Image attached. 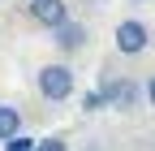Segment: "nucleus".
<instances>
[{
	"label": "nucleus",
	"instance_id": "obj_1",
	"mask_svg": "<svg viewBox=\"0 0 155 151\" xmlns=\"http://www.w3.org/2000/svg\"><path fill=\"white\" fill-rule=\"evenodd\" d=\"M35 86H39V95H43L48 104H65L73 91H78V73H73L65 61H52V65H39Z\"/></svg>",
	"mask_w": 155,
	"mask_h": 151
},
{
	"label": "nucleus",
	"instance_id": "obj_2",
	"mask_svg": "<svg viewBox=\"0 0 155 151\" xmlns=\"http://www.w3.org/2000/svg\"><path fill=\"white\" fill-rule=\"evenodd\" d=\"M99 91L108 95V108H116V112H134V108L142 104V82L138 78H125V73H108L104 69Z\"/></svg>",
	"mask_w": 155,
	"mask_h": 151
},
{
	"label": "nucleus",
	"instance_id": "obj_3",
	"mask_svg": "<svg viewBox=\"0 0 155 151\" xmlns=\"http://www.w3.org/2000/svg\"><path fill=\"white\" fill-rule=\"evenodd\" d=\"M112 43H116L121 56H142V52L151 48V26L142 22V17H125V22H116Z\"/></svg>",
	"mask_w": 155,
	"mask_h": 151
},
{
	"label": "nucleus",
	"instance_id": "obj_4",
	"mask_svg": "<svg viewBox=\"0 0 155 151\" xmlns=\"http://www.w3.org/2000/svg\"><path fill=\"white\" fill-rule=\"evenodd\" d=\"M86 39H91L86 22H73V17L52 30V43H56V52H61V56H78V52L86 48Z\"/></svg>",
	"mask_w": 155,
	"mask_h": 151
},
{
	"label": "nucleus",
	"instance_id": "obj_5",
	"mask_svg": "<svg viewBox=\"0 0 155 151\" xmlns=\"http://www.w3.org/2000/svg\"><path fill=\"white\" fill-rule=\"evenodd\" d=\"M30 22L35 26H43V30H56L61 22H69V5L65 0H30Z\"/></svg>",
	"mask_w": 155,
	"mask_h": 151
},
{
	"label": "nucleus",
	"instance_id": "obj_6",
	"mask_svg": "<svg viewBox=\"0 0 155 151\" xmlns=\"http://www.w3.org/2000/svg\"><path fill=\"white\" fill-rule=\"evenodd\" d=\"M13 134H22V108L0 104V143H9Z\"/></svg>",
	"mask_w": 155,
	"mask_h": 151
},
{
	"label": "nucleus",
	"instance_id": "obj_7",
	"mask_svg": "<svg viewBox=\"0 0 155 151\" xmlns=\"http://www.w3.org/2000/svg\"><path fill=\"white\" fill-rule=\"evenodd\" d=\"M99 108H108V95L104 91H86L82 95V112H99Z\"/></svg>",
	"mask_w": 155,
	"mask_h": 151
},
{
	"label": "nucleus",
	"instance_id": "obj_8",
	"mask_svg": "<svg viewBox=\"0 0 155 151\" xmlns=\"http://www.w3.org/2000/svg\"><path fill=\"white\" fill-rule=\"evenodd\" d=\"M5 151H35V138H26V134H13V138L5 143Z\"/></svg>",
	"mask_w": 155,
	"mask_h": 151
},
{
	"label": "nucleus",
	"instance_id": "obj_9",
	"mask_svg": "<svg viewBox=\"0 0 155 151\" xmlns=\"http://www.w3.org/2000/svg\"><path fill=\"white\" fill-rule=\"evenodd\" d=\"M142 95H147V104L155 108V73H151V78H147V82H142Z\"/></svg>",
	"mask_w": 155,
	"mask_h": 151
},
{
	"label": "nucleus",
	"instance_id": "obj_10",
	"mask_svg": "<svg viewBox=\"0 0 155 151\" xmlns=\"http://www.w3.org/2000/svg\"><path fill=\"white\" fill-rule=\"evenodd\" d=\"M134 5H151V0H134Z\"/></svg>",
	"mask_w": 155,
	"mask_h": 151
},
{
	"label": "nucleus",
	"instance_id": "obj_11",
	"mask_svg": "<svg viewBox=\"0 0 155 151\" xmlns=\"http://www.w3.org/2000/svg\"><path fill=\"white\" fill-rule=\"evenodd\" d=\"M91 151H95V147H91Z\"/></svg>",
	"mask_w": 155,
	"mask_h": 151
}]
</instances>
